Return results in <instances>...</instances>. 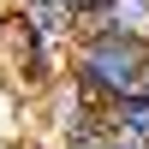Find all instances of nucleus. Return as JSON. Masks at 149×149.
Wrapping results in <instances>:
<instances>
[{
	"label": "nucleus",
	"instance_id": "1",
	"mask_svg": "<svg viewBox=\"0 0 149 149\" xmlns=\"http://www.w3.org/2000/svg\"><path fill=\"white\" fill-rule=\"evenodd\" d=\"M72 84L95 107H125L149 95V42H119V36H78L72 48Z\"/></svg>",
	"mask_w": 149,
	"mask_h": 149
},
{
	"label": "nucleus",
	"instance_id": "2",
	"mask_svg": "<svg viewBox=\"0 0 149 149\" xmlns=\"http://www.w3.org/2000/svg\"><path fill=\"white\" fill-rule=\"evenodd\" d=\"M78 36H119V42H149V0H95L84 12Z\"/></svg>",
	"mask_w": 149,
	"mask_h": 149
},
{
	"label": "nucleus",
	"instance_id": "3",
	"mask_svg": "<svg viewBox=\"0 0 149 149\" xmlns=\"http://www.w3.org/2000/svg\"><path fill=\"white\" fill-rule=\"evenodd\" d=\"M66 149H113V125H95V131H78V137H66Z\"/></svg>",
	"mask_w": 149,
	"mask_h": 149
},
{
	"label": "nucleus",
	"instance_id": "4",
	"mask_svg": "<svg viewBox=\"0 0 149 149\" xmlns=\"http://www.w3.org/2000/svg\"><path fill=\"white\" fill-rule=\"evenodd\" d=\"M78 6H84V12H90V6H95V0H78Z\"/></svg>",
	"mask_w": 149,
	"mask_h": 149
}]
</instances>
